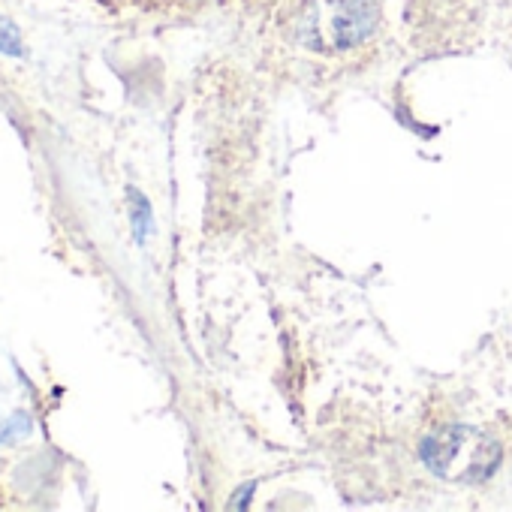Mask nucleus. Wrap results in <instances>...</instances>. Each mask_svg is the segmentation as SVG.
<instances>
[{
    "label": "nucleus",
    "instance_id": "f257e3e1",
    "mask_svg": "<svg viewBox=\"0 0 512 512\" xmlns=\"http://www.w3.org/2000/svg\"><path fill=\"white\" fill-rule=\"evenodd\" d=\"M374 4L371 0H344V13L338 16V46H356L371 34L374 25Z\"/></svg>",
    "mask_w": 512,
    "mask_h": 512
},
{
    "label": "nucleus",
    "instance_id": "f03ea898",
    "mask_svg": "<svg viewBox=\"0 0 512 512\" xmlns=\"http://www.w3.org/2000/svg\"><path fill=\"white\" fill-rule=\"evenodd\" d=\"M461 428H446V431H440V434H431L425 443H422V461L434 470V473H446V467L452 464V458H455V449H458V443H461Z\"/></svg>",
    "mask_w": 512,
    "mask_h": 512
},
{
    "label": "nucleus",
    "instance_id": "7ed1b4c3",
    "mask_svg": "<svg viewBox=\"0 0 512 512\" xmlns=\"http://www.w3.org/2000/svg\"><path fill=\"white\" fill-rule=\"evenodd\" d=\"M127 196H130V220H133V232H136V241L142 244L148 235H151V229H154V220H151V205H148V199L139 193V190H127Z\"/></svg>",
    "mask_w": 512,
    "mask_h": 512
},
{
    "label": "nucleus",
    "instance_id": "20e7f679",
    "mask_svg": "<svg viewBox=\"0 0 512 512\" xmlns=\"http://www.w3.org/2000/svg\"><path fill=\"white\" fill-rule=\"evenodd\" d=\"M0 52L10 55V58H22L25 46H22V31L16 28L13 19L0 16Z\"/></svg>",
    "mask_w": 512,
    "mask_h": 512
}]
</instances>
